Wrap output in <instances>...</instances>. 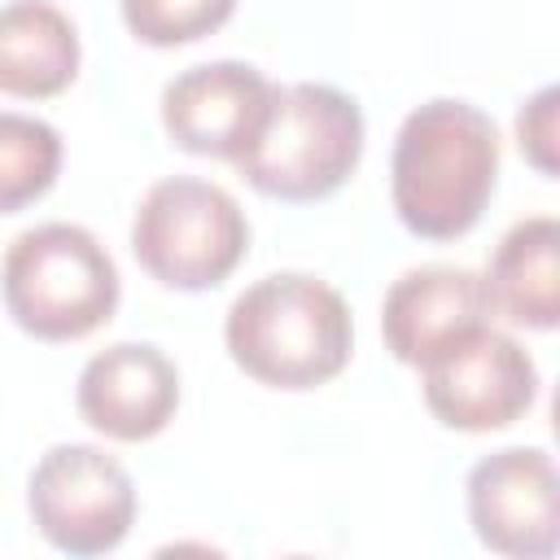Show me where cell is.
Masks as SVG:
<instances>
[{"instance_id":"6da1fadb","label":"cell","mask_w":560,"mask_h":560,"mask_svg":"<svg viewBox=\"0 0 560 560\" xmlns=\"http://www.w3.org/2000/svg\"><path fill=\"white\" fill-rule=\"evenodd\" d=\"M499 175V131L468 101H424L394 140L389 197L407 232L455 241L481 219Z\"/></svg>"},{"instance_id":"7a4b0ae2","label":"cell","mask_w":560,"mask_h":560,"mask_svg":"<svg viewBox=\"0 0 560 560\" xmlns=\"http://www.w3.org/2000/svg\"><path fill=\"white\" fill-rule=\"evenodd\" d=\"M223 341L232 363L258 385L315 389L350 363L354 324L332 284L306 271H276L228 306Z\"/></svg>"},{"instance_id":"3957f363","label":"cell","mask_w":560,"mask_h":560,"mask_svg":"<svg viewBox=\"0 0 560 560\" xmlns=\"http://www.w3.org/2000/svg\"><path fill=\"white\" fill-rule=\"evenodd\" d=\"M0 289L13 324L35 341H79L118 306V267L79 223H39L9 241Z\"/></svg>"},{"instance_id":"277c9868","label":"cell","mask_w":560,"mask_h":560,"mask_svg":"<svg viewBox=\"0 0 560 560\" xmlns=\"http://www.w3.org/2000/svg\"><path fill=\"white\" fill-rule=\"evenodd\" d=\"M363 158V114L328 83H289L271 92L258 140L232 162L262 197L315 201L337 192Z\"/></svg>"},{"instance_id":"5b68a950","label":"cell","mask_w":560,"mask_h":560,"mask_svg":"<svg viewBox=\"0 0 560 560\" xmlns=\"http://www.w3.org/2000/svg\"><path fill=\"white\" fill-rule=\"evenodd\" d=\"M249 249V223L236 197L210 179H158L131 219L136 262L166 289H214Z\"/></svg>"},{"instance_id":"8992f818","label":"cell","mask_w":560,"mask_h":560,"mask_svg":"<svg viewBox=\"0 0 560 560\" xmlns=\"http://www.w3.org/2000/svg\"><path fill=\"white\" fill-rule=\"evenodd\" d=\"M424 407L464 433H490L516 424L538 398V368L521 341L494 324H477L420 363Z\"/></svg>"},{"instance_id":"52a82bcc","label":"cell","mask_w":560,"mask_h":560,"mask_svg":"<svg viewBox=\"0 0 560 560\" xmlns=\"http://www.w3.org/2000/svg\"><path fill=\"white\" fill-rule=\"evenodd\" d=\"M31 521L66 556L114 551L136 521V486L101 446H52L31 472Z\"/></svg>"},{"instance_id":"ba28073f","label":"cell","mask_w":560,"mask_h":560,"mask_svg":"<svg viewBox=\"0 0 560 560\" xmlns=\"http://www.w3.org/2000/svg\"><path fill=\"white\" fill-rule=\"evenodd\" d=\"M560 481L538 446H508L468 472V521L477 538L508 560H547L560 542Z\"/></svg>"},{"instance_id":"9c48e42d","label":"cell","mask_w":560,"mask_h":560,"mask_svg":"<svg viewBox=\"0 0 560 560\" xmlns=\"http://www.w3.org/2000/svg\"><path fill=\"white\" fill-rule=\"evenodd\" d=\"M271 92L276 83L245 61H206L166 83L162 127L197 158L236 162L258 140L271 114Z\"/></svg>"},{"instance_id":"30bf717a","label":"cell","mask_w":560,"mask_h":560,"mask_svg":"<svg viewBox=\"0 0 560 560\" xmlns=\"http://www.w3.org/2000/svg\"><path fill=\"white\" fill-rule=\"evenodd\" d=\"M74 407L83 424L114 442H149L175 420L179 372L158 346L118 341L83 363Z\"/></svg>"},{"instance_id":"8fae6325","label":"cell","mask_w":560,"mask_h":560,"mask_svg":"<svg viewBox=\"0 0 560 560\" xmlns=\"http://www.w3.org/2000/svg\"><path fill=\"white\" fill-rule=\"evenodd\" d=\"M490 315H494L490 293L477 271L433 262V267H411L389 284L381 306V332H385V350L398 363L420 368L451 337L490 324Z\"/></svg>"},{"instance_id":"7c38bea8","label":"cell","mask_w":560,"mask_h":560,"mask_svg":"<svg viewBox=\"0 0 560 560\" xmlns=\"http://www.w3.org/2000/svg\"><path fill=\"white\" fill-rule=\"evenodd\" d=\"M490 311L521 328H556L560 319V223L551 214L521 219L494 245L490 271L481 276Z\"/></svg>"},{"instance_id":"4fadbf2b","label":"cell","mask_w":560,"mask_h":560,"mask_svg":"<svg viewBox=\"0 0 560 560\" xmlns=\"http://www.w3.org/2000/svg\"><path fill=\"white\" fill-rule=\"evenodd\" d=\"M79 74V31L48 0H9L0 9V92L22 101L57 96Z\"/></svg>"},{"instance_id":"5bb4252c","label":"cell","mask_w":560,"mask_h":560,"mask_svg":"<svg viewBox=\"0 0 560 560\" xmlns=\"http://www.w3.org/2000/svg\"><path fill=\"white\" fill-rule=\"evenodd\" d=\"M61 171V136L31 114H0V214L39 201Z\"/></svg>"},{"instance_id":"9a60e30c","label":"cell","mask_w":560,"mask_h":560,"mask_svg":"<svg viewBox=\"0 0 560 560\" xmlns=\"http://www.w3.org/2000/svg\"><path fill=\"white\" fill-rule=\"evenodd\" d=\"M118 4H122L127 31L153 48L192 44L219 31L236 9V0H118Z\"/></svg>"},{"instance_id":"2e32d148","label":"cell","mask_w":560,"mask_h":560,"mask_svg":"<svg viewBox=\"0 0 560 560\" xmlns=\"http://www.w3.org/2000/svg\"><path fill=\"white\" fill-rule=\"evenodd\" d=\"M556 101L560 92L556 88H542L521 114H516V144L521 153L542 171V175H556Z\"/></svg>"}]
</instances>
